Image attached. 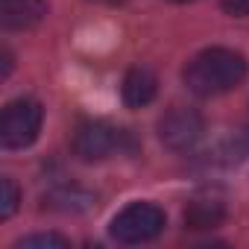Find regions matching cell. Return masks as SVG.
<instances>
[{
  "label": "cell",
  "instance_id": "obj_9",
  "mask_svg": "<svg viewBox=\"0 0 249 249\" xmlns=\"http://www.w3.org/2000/svg\"><path fill=\"white\" fill-rule=\"evenodd\" d=\"M243 159H249V129H237V132L226 135L214 147V153H208V161H214V164H234Z\"/></svg>",
  "mask_w": 249,
  "mask_h": 249
},
{
  "label": "cell",
  "instance_id": "obj_2",
  "mask_svg": "<svg viewBox=\"0 0 249 249\" xmlns=\"http://www.w3.org/2000/svg\"><path fill=\"white\" fill-rule=\"evenodd\" d=\"M73 156L79 161H106L117 153H129L135 150V141L126 129H120V126H111V123L106 120H85L76 126L73 132Z\"/></svg>",
  "mask_w": 249,
  "mask_h": 249
},
{
  "label": "cell",
  "instance_id": "obj_1",
  "mask_svg": "<svg viewBox=\"0 0 249 249\" xmlns=\"http://www.w3.org/2000/svg\"><path fill=\"white\" fill-rule=\"evenodd\" d=\"M246 59L231 47H208L185 65V85L196 97H220L246 79Z\"/></svg>",
  "mask_w": 249,
  "mask_h": 249
},
{
  "label": "cell",
  "instance_id": "obj_12",
  "mask_svg": "<svg viewBox=\"0 0 249 249\" xmlns=\"http://www.w3.org/2000/svg\"><path fill=\"white\" fill-rule=\"evenodd\" d=\"M220 9L231 18H246L249 15V0H220Z\"/></svg>",
  "mask_w": 249,
  "mask_h": 249
},
{
  "label": "cell",
  "instance_id": "obj_8",
  "mask_svg": "<svg viewBox=\"0 0 249 249\" xmlns=\"http://www.w3.org/2000/svg\"><path fill=\"white\" fill-rule=\"evenodd\" d=\"M159 94V79L150 68H132L123 76V85H120V97L129 108H144L156 100Z\"/></svg>",
  "mask_w": 249,
  "mask_h": 249
},
{
  "label": "cell",
  "instance_id": "obj_15",
  "mask_svg": "<svg viewBox=\"0 0 249 249\" xmlns=\"http://www.w3.org/2000/svg\"><path fill=\"white\" fill-rule=\"evenodd\" d=\"M106 3H123V0H106Z\"/></svg>",
  "mask_w": 249,
  "mask_h": 249
},
{
  "label": "cell",
  "instance_id": "obj_11",
  "mask_svg": "<svg viewBox=\"0 0 249 249\" xmlns=\"http://www.w3.org/2000/svg\"><path fill=\"white\" fill-rule=\"evenodd\" d=\"M18 249H33V246H56V249H62V246H71V240L65 237V234H56V231H47V234H30V237H21L18 243H15Z\"/></svg>",
  "mask_w": 249,
  "mask_h": 249
},
{
  "label": "cell",
  "instance_id": "obj_13",
  "mask_svg": "<svg viewBox=\"0 0 249 249\" xmlns=\"http://www.w3.org/2000/svg\"><path fill=\"white\" fill-rule=\"evenodd\" d=\"M0 59H3V71H0V79H6V76H9V71H12V53L3 47V50H0Z\"/></svg>",
  "mask_w": 249,
  "mask_h": 249
},
{
  "label": "cell",
  "instance_id": "obj_3",
  "mask_svg": "<svg viewBox=\"0 0 249 249\" xmlns=\"http://www.w3.org/2000/svg\"><path fill=\"white\" fill-rule=\"evenodd\" d=\"M167 226L164 211L156 202H129L126 208H120L111 217L108 234L117 243H126V246H138V243H150L156 240Z\"/></svg>",
  "mask_w": 249,
  "mask_h": 249
},
{
  "label": "cell",
  "instance_id": "obj_5",
  "mask_svg": "<svg viewBox=\"0 0 249 249\" xmlns=\"http://www.w3.org/2000/svg\"><path fill=\"white\" fill-rule=\"evenodd\" d=\"M205 132V120L191 106H173L159 120V141L173 153H188Z\"/></svg>",
  "mask_w": 249,
  "mask_h": 249
},
{
  "label": "cell",
  "instance_id": "obj_7",
  "mask_svg": "<svg viewBox=\"0 0 249 249\" xmlns=\"http://www.w3.org/2000/svg\"><path fill=\"white\" fill-rule=\"evenodd\" d=\"M226 220V202L220 194L214 191H205V194H196L188 208H185V226L191 231H208V229H217L220 223Z\"/></svg>",
  "mask_w": 249,
  "mask_h": 249
},
{
  "label": "cell",
  "instance_id": "obj_14",
  "mask_svg": "<svg viewBox=\"0 0 249 249\" xmlns=\"http://www.w3.org/2000/svg\"><path fill=\"white\" fill-rule=\"evenodd\" d=\"M167 3H194V0H167Z\"/></svg>",
  "mask_w": 249,
  "mask_h": 249
},
{
  "label": "cell",
  "instance_id": "obj_4",
  "mask_svg": "<svg viewBox=\"0 0 249 249\" xmlns=\"http://www.w3.org/2000/svg\"><path fill=\"white\" fill-rule=\"evenodd\" d=\"M41 120H44V108L38 100L33 97L12 100L0 114V144L6 150L30 147L41 132Z\"/></svg>",
  "mask_w": 249,
  "mask_h": 249
},
{
  "label": "cell",
  "instance_id": "obj_10",
  "mask_svg": "<svg viewBox=\"0 0 249 249\" xmlns=\"http://www.w3.org/2000/svg\"><path fill=\"white\" fill-rule=\"evenodd\" d=\"M21 205V188L15 185L12 176L0 179V220H9Z\"/></svg>",
  "mask_w": 249,
  "mask_h": 249
},
{
  "label": "cell",
  "instance_id": "obj_6",
  "mask_svg": "<svg viewBox=\"0 0 249 249\" xmlns=\"http://www.w3.org/2000/svg\"><path fill=\"white\" fill-rule=\"evenodd\" d=\"M47 18V0H0V27L24 33Z\"/></svg>",
  "mask_w": 249,
  "mask_h": 249
}]
</instances>
